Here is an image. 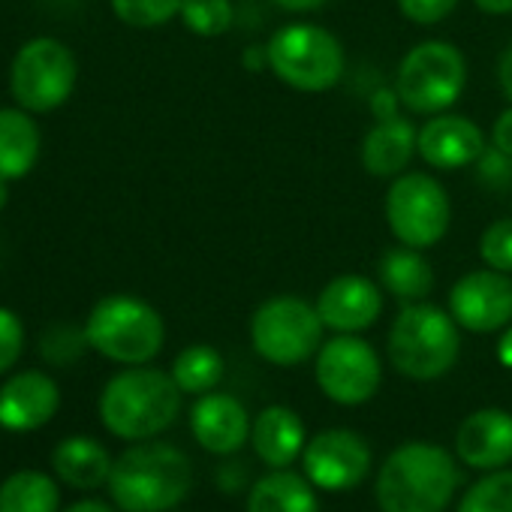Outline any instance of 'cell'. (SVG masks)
Instances as JSON below:
<instances>
[{"label":"cell","instance_id":"obj_17","mask_svg":"<svg viewBox=\"0 0 512 512\" xmlns=\"http://www.w3.org/2000/svg\"><path fill=\"white\" fill-rule=\"evenodd\" d=\"M61 404V389L52 377L40 371H22L0 389V428L7 431H37L43 428Z\"/></svg>","mask_w":512,"mask_h":512},{"label":"cell","instance_id":"obj_16","mask_svg":"<svg viewBox=\"0 0 512 512\" xmlns=\"http://www.w3.org/2000/svg\"><path fill=\"white\" fill-rule=\"evenodd\" d=\"M250 416L244 404L226 392H205L190 410V431L211 455H232L250 437Z\"/></svg>","mask_w":512,"mask_h":512},{"label":"cell","instance_id":"obj_34","mask_svg":"<svg viewBox=\"0 0 512 512\" xmlns=\"http://www.w3.org/2000/svg\"><path fill=\"white\" fill-rule=\"evenodd\" d=\"M368 109L374 115V121H386V118H395V115H404L401 109V97L395 88H377L371 97H368Z\"/></svg>","mask_w":512,"mask_h":512},{"label":"cell","instance_id":"obj_4","mask_svg":"<svg viewBox=\"0 0 512 512\" xmlns=\"http://www.w3.org/2000/svg\"><path fill=\"white\" fill-rule=\"evenodd\" d=\"M458 323L449 311L428 305V302H410L401 308L389 329V362L398 374L416 383H431L452 371L461 353V335Z\"/></svg>","mask_w":512,"mask_h":512},{"label":"cell","instance_id":"obj_11","mask_svg":"<svg viewBox=\"0 0 512 512\" xmlns=\"http://www.w3.org/2000/svg\"><path fill=\"white\" fill-rule=\"evenodd\" d=\"M317 386L341 407H359L371 401L383 380V362L377 350L359 335H335L323 341L317 353Z\"/></svg>","mask_w":512,"mask_h":512},{"label":"cell","instance_id":"obj_41","mask_svg":"<svg viewBox=\"0 0 512 512\" xmlns=\"http://www.w3.org/2000/svg\"><path fill=\"white\" fill-rule=\"evenodd\" d=\"M497 362L503 368H512V323L500 332V341H497Z\"/></svg>","mask_w":512,"mask_h":512},{"label":"cell","instance_id":"obj_2","mask_svg":"<svg viewBox=\"0 0 512 512\" xmlns=\"http://www.w3.org/2000/svg\"><path fill=\"white\" fill-rule=\"evenodd\" d=\"M193 488V464L172 443H139L124 449L109 476L112 500L124 512H169Z\"/></svg>","mask_w":512,"mask_h":512},{"label":"cell","instance_id":"obj_26","mask_svg":"<svg viewBox=\"0 0 512 512\" xmlns=\"http://www.w3.org/2000/svg\"><path fill=\"white\" fill-rule=\"evenodd\" d=\"M172 380L187 395L214 392V386L223 380V356L208 344L184 347L172 362Z\"/></svg>","mask_w":512,"mask_h":512},{"label":"cell","instance_id":"obj_28","mask_svg":"<svg viewBox=\"0 0 512 512\" xmlns=\"http://www.w3.org/2000/svg\"><path fill=\"white\" fill-rule=\"evenodd\" d=\"M458 512H512V470H494L467 488Z\"/></svg>","mask_w":512,"mask_h":512},{"label":"cell","instance_id":"obj_31","mask_svg":"<svg viewBox=\"0 0 512 512\" xmlns=\"http://www.w3.org/2000/svg\"><path fill=\"white\" fill-rule=\"evenodd\" d=\"M479 260L494 272L512 275V217H497L482 229Z\"/></svg>","mask_w":512,"mask_h":512},{"label":"cell","instance_id":"obj_10","mask_svg":"<svg viewBox=\"0 0 512 512\" xmlns=\"http://www.w3.org/2000/svg\"><path fill=\"white\" fill-rule=\"evenodd\" d=\"M76 58L73 52L52 40L40 37L22 46L10 70V91L16 103L28 112H52L64 106L76 88Z\"/></svg>","mask_w":512,"mask_h":512},{"label":"cell","instance_id":"obj_27","mask_svg":"<svg viewBox=\"0 0 512 512\" xmlns=\"http://www.w3.org/2000/svg\"><path fill=\"white\" fill-rule=\"evenodd\" d=\"M181 22L196 37H223L235 22L232 0H184Z\"/></svg>","mask_w":512,"mask_h":512},{"label":"cell","instance_id":"obj_37","mask_svg":"<svg viewBox=\"0 0 512 512\" xmlns=\"http://www.w3.org/2000/svg\"><path fill=\"white\" fill-rule=\"evenodd\" d=\"M497 82H500L503 97L512 103V46H506L500 61H497Z\"/></svg>","mask_w":512,"mask_h":512},{"label":"cell","instance_id":"obj_21","mask_svg":"<svg viewBox=\"0 0 512 512\" xmlns=\"http://www.w3.org/2000/svg\"><path fill=\"white\" fill-rule=\"evenodd\" d=\"M377 275H380V287L404 305L425 302L437 281L431 263L425 260V253L407 244L392 247L380 256Z\"/></svg>","mask_w":512,"mask_h":512},{"label":"cell","instance_id":"obj_38","mask_svg":"<svg viewBox=\"0 0 512 512\" xmlns=\"http://www.w3.org/2000/svg\"><path fill=\"white\" fill-rule=\"evenodd\" d=\"M272 4L278 7V10H284V13H299V16H305V13H317V10H323L329 0H272Z\"/></svg>","mask_w":512,"mask_h":512},{"label":"cell","instance_id":"obj_12","mask_svg":"<svg viewBox=\"0 0 512 512\" xmlns=\"http://www.w3.org/2000/svg\"><path fill=\"white\" fill-rule=\"evenodd\" d=\"M449 314L473 335H491L512 323V275L473 269L449 290Z\"/></svg>","mask_w":512,"mask_h":512},{"label":"cell","instance_id":"obj_9","mask_svg":"<svg viewBox=\"0 0 512 512\" xmlns=\"http://www.w3.org/2000/svg\"><path fill=\"white\" fill-rule=\"evenodd\" d=\"M386 223L398 244L428 250L443 241L452 223L446 187L428 172H404L386 190Z\"/></svg>","mask_w":512,"mask_h":512},{"label":"cell","instance_id":"obj_6","mask_svg":"<svg viewBox=\"0 0 512 512\" xmlns=\"http://www.w3.org/2000/svg\"><path fill=\"white\" fill-rule=\"evenodd\" d=\"M392 88L410 115L431 118L449 112L467 88V58L446 40L416 43L401 58Z\"/></svg>","mask_w":512,"mask_h":512},{"label":"cell","instance_id":"obj_22","mask_svg":"<svg viewBox=\"0 0 512 512\" xmlns=\"http://www.w3.org/2000/svg\"><path fill=\"white\" fill-rule=\"evenodd\" d=\"M112 458L106 446L94 437H67L55 446L52 467L55 473L79 491H94L100 485H109L112 476Z\"/></svg>","mask_w":512,"mask_h":512},{"label":"cell","instance_id":"obj_1","mask_svg":"<svg viewBox=\"0 0 512 512\" xmlns=\"http://www.w3.org/2000/svg\"><path fill=\"white\" fill-rule=\"evenodd\" d=\"M458 488L455 458L425 440L401 443L377 473L380 512H443Z\"/></svg>","mask_w":512,"mask_h":512},{"label":"cell","instance_id":"obj_7","mask_svg":"<svg viewBox=\"0 0 512 512\" xmlns=\"http://www.w3.org/2000/svg\"><path fill=\"white\" fill-rule=\"evenodd\" d=\"M85 335L91 350L118 365H148L166 341L163 317L136 296H106L94 305Z\"/></svg>","mask_w":512,"mask_h":512},{"label":"cell","instance_id":"obj_24","mask_svg":"<svg viewBox=\"0 0 512 512\" xmlns=\"http://www.w3.org/2000/svg\"><path fill=\"white\" fill-rule=\"evenodd\" d=\"M40 157V130L22 109H0V178H25Z\"/></svg>","mask_w":512,"mask_h":512},{"label":"cell","instance_id":"obj_3","mask_svg":"<svg viewBox=\"0 0 512 512\" xmlns=\"http://www.w3.org/2000/svg\"><path fill=\"white\" fill-rule=\"evenodd\" d=\"M181 413V389L172 374L133 365L115 374L100 395V419L121 440H151Z\"/></svg>","mask_w":512,"mask_h":512},{"label":"cell","instance_id":"obj_8","mask_svg":"<svg viewBox=\"0 0 512 512\" xmlns=\"http://www.w3.org/2000/svg\"><path fill=\"white\" fill-rule=\"evenodd\" d=\"M323 320L317 305L299 296H275L250 317V344L256 356L278 368H293L314 359L323 347Z\"/></svg>","mask_w":512,"mask_h":512},{"label":"cell","instance_id":"obj_30","mask_svg":"<svg viewBox=\"0 0 512 512\" xmlns=\"http://www.w3.org/2000/svg\"><path fill=\"white\" fill-rule=\"evenodd\" d=\"M85 347H91L85 329H76V326H70V323H61V326L46 329V335H43V341H40L43 359H46L49 365H58V368L79 362L82 353H85Z\"/></svg>","mask_w":512,"mask_h":512},{"label":"cell","instance_id":"obj_18","mask_svg":"<svg viewBox=\"0 0 512 512\" xmlns=\"http://www.w3.org/2000/svg\"><path fill=\"white\" fill-rule=\"evenodd\" d=\"M455 452L467 467L500 470L512 461V413L485 407L470 413L455 434Z\"/></svg>","mask_w":512,"mask_h":512},{"label":"cell","instance_id":"obj_42","mask_svg":"<svg viewBox=\"0 0 512 512\" xmlns=\"http://www.w3.org/2000/svg\"><path fill=\"white\" fill-rule=\"evenodd\" d=\"M64 512H115V509L103 500H79V503L67 506Z\"/></svg>","mask_w":512,"mask_h":512},{"label":"cell","instance_id":"obj_32","mask_svg":"<svg viewBox=\"0 0 512 512\" xmlns=\"http://www.w3.org/2000/svg\"><path fill=\"white\" fill-rule=\"evenodd\" d=\"M395 4L407 22H413L419 28H431L455 13L458 0H395Z\"/></svg>","mask_w":512,"mask_h":512},{"label":"cell","instance_id":"obj_15","mask_svg":"<svg viewBox=\"0 0 512 512\" xmlns=\"http://www.w3.org/2000/svg\"><path fill=\"white\" fill-rule=\"evenodd\" d=\"M419 157L437 172L467 169L485 154V133L467 115L440 112L419 127Z\"/></svg>","mask_w":512,"mask_h":512},{"label":"cell","instance_id":"obj_35","mask_svg":"<svg viewBox=\"0 0 512 512\" xmlns=\"http://www.w3.org/2000/svg\"><path fill=\"white\" fill-rule=\"evenodd\" d=\"M491 148L512 157V106H506L491 124Z\"/></svg>","mask_w":512,"mask_h":512},{"label":"cell","instance_id":"obj_23","mask_svg":"<svg viewBox=\"0 0 512 512\" xmlns=\"http://www.w3.org/2000/svg\"><path fill=\"white\" fill-rule=\"evenodd\" d=\"M247 512H320L314 482L284 470L266 473L250 488Z\"/></svg>","mask_w":512,"mask_h":512},{"label":"cell","instance_id":"obj_33","mask_svg":"<svg viewBox=\"0 0 512 512\" xmlns=\"http://www.w3.org/2000/svg\"><path fill=\"white\" fill-rule=\"evenodd\" d=\"M22 347H25V326H22V320L13 311L0 308V374H7L19 362Z\"/></svg>","mask_w":512,"mask_h":512},{"label":"cell","instance_id":"obj_13","mask_svg":"<svg viewBox=\"0 0 512 512\" xmlns=\"http://www.w3.org/2000/svg\"><path fill=\"white\" fill-rule=\"evenodd\" d=\"M305 473L317 488L326 491H347L359 485L371 470V449L368 443L347 428L320 431L305 443L302 452Z\"/></svg>","mask_w":512,"mask_h":512},{"label":"cell","instance_id":"obj_36","mask_svg":"<svg viewBox=\"0 0 512 512\" xmlns=\"http://www.w3.org/2000/svg\"><path fill=\"white\" fill-rule=\"evenodd\" d=\"M247 482V464H238V461H229L217 470V485L229 494H235L241 485Z\"/></svg>","mask_w":512,"mask_h":512},{"label":"cell","instance_id":"obj_5","mask_svg":"<svg viewBox=\"0 0 512 512\" xmlns=\"http://www.w3.org/2000/svg\"><path fill=\"white\" fill-rule=\"evenodd\" d=\"M266 52L275 79L302 94L332 91L347 67L341 40L314 22H293L278 28L269 37Z\"/></svg>","mask_w":512,"mask_h":512},{"label":"cell","instance_id":"obj_25","mask_svg":"<svg viewBox=\"0 0 512 512\" xmlns=\"http://www.w3.org/2000/svg\"><path fill=\"white\" fill-rule=\"evenodd\" d=\"M58 482L40 470H19L0 485V512H58Z\"/></svg>","mask_w":512,"mask_h":512},{"label":"cell","instance_id":"obj_20","mask_svg":"<svg viewBox=\"0 0 512 512\" xmlns=\"http://www.w3.org/2000/svg\"><path fill=\"white\" fill-rule=\"evenodd\" d=\"M250 443L263 464L284 470L305 452V425L296 410L272 404L253 419Z\"/></svg>","mask_w":512,"mask_h":512},{"label":"cell","instance_id":"obj_43","mask_svg":"<svg viewBox=\"0 0 512 512\" xmlns=\"http://www.w3.org/2000/svg\"><path fill=\"white\" fill-rule=\"evenodd\" d=\"M7 184H10L7 178H0V208H4L7 199H10V187H7Z\"/></svg>","mask_w":512,"mask_h":512},{"label":"cell","instance_id":"obj_39","mask_svg":"<svg viewBox=\"0 0 512 512\" xmlns=\"http://www.w3.org/2000/svg\"><path fill=\"white\" fill-rule=\"evenodd\" d=\"M241 64L247 70H269V52H266V46H250L241 55Z\"/></svg>","mask_w":512,"mask_h":512},{"label":"cell","instance_id":"obj_40","mask_svg":"<svg viewBox=\"0 0 512 512\" xmlns=\"http://www.w3.org/2000/svg\"><path fill=\"white\" fill-rule=\"evenodd\" d=\"M473 4L485 16H509L512 13V0H473Z\"/></svg>","mask_w":512,"mask_h":512},{"label":"cell","instance_id":"obj_14","mask_svg":"<svg viewBox=\"0 0 512 512\" xmlns=\"http://www.w3.org/2000/svg\"><path fill=\"white\" fill-rule=\"evenodd\" d=\"M383 287L365 275H338L317 296V314L335 335H359L383 314Z\"/></svg>","mask_w":512,"mask_h":512},{"label":"cell","instance_id":"obj_19","mask_svg":"<svg viewBox=\"0 0 512 512\" xmlns=\"http://www.w3.org/2000/svg\"><path fill=\"white\" fill-rule=\"evenodd\" d=\"M419 127L407 115H395L386 121H374V127L362 136L359 160L365 172L374 178H398L410 169L413 157L419 154Z\"/></svg>","mask_w":512,"mask_h":512},{"label":"cell","instance_id":"obj_29","mask_svg":"<svg viewBox=\"0 0 512 512\" xmlns=\"http://www.w3.org/2000/svg\"><path fill=\"white\" fill-rule=\"evenodd\" d=\"M181 4L184 0H112V10L124 25L148 31L181 16Z\"/></svg>","mask_w":512,"mask_h":512}]
</instances>
